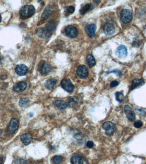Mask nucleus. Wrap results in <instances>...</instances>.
Returning a JSON list of instances; mask_svg holds the SVG:
<instances>
[{
	"label": "nucleus",
	"mask_w": 146,
	"mask_h": 164,
	"mask_svg": "<svg viewBox=\"0 0 146 164\" xmlns=\"http://www.w3.org/2000/svg\"><path fill=\"white\" fill-rule=\"evenodd\" d=\"M86 63L90 67H93L96 64L95 59L92 54H89L86 57Z\"/></svg>",
	"instance_id": "obj_21"
},
{
	"label": "nucleus",
	"mask_w": 146,
	"mask_h": 164,
	"mask_svg": "<svg viewBox=\"0 0 146 164\" xmlns=\"http://www.w3.org/2000/svg\"><path fill=\"white\" fill-rule=\"evenodd\" d=\"M143 125V122L141 121H137L135 122L134 124V127L135 128H141V127H142Z\"/></svg>",
	"instance_id": "obj_28"
},
{
	"label": "nucleus",
	"mask_w": 146,
	"mask_h": 164,
	"mask_svg": "<svg viewBox=\"0 0 146 164\" xmlns=\"http://www.w3.org/2000/svg\"><path fill=\"white\" fill-rule=\"evenodd\" d=\"M36 34L41 38H48L51 36L52 33L47 30L45 28H41L37 30Z\"/></svg>",
	"instance_id": "obj_9"
},
{
	"label": "nucleus",
	"mask_w": 146,
	"mask_h": 164,
	"mask_svg": "<svg viewBox=\"0 0 146 164\" xmlns=\"http://www.w3.org/2000/svg\"><path fill=\"white\" fill-rule=\"evenodd\" d=\"M20 139L24 145H28L31 143L32 137L29 133H25L21 136Z\"/></svg>",
	"instance_id": "obj_15"
},
{
	"label": "nucleus",
	"mask_w": 146,
	"mask_h": 164,
	"mask_svg": "<svg viewBox=\"0 0 146 164\" xmlns=\"http://www.w3.org/2000/svg\"><path fill=\"white\" fill-rule=\"evenodd\" d=\"M71 163L72 164H83V161L79 155H74L71 157L70 159Z\"/></svg>",
	"instance_id": "obj_19"
},
{
	"label": "nucleus",
	"mask_w": 146,
	"mask_h": 164,
	"mask_svg": "<svg viewBox=\"0 0 146 164\" xmlns=\"http://www.w3.org/2000/svg\"><path fill=\"white\" fill-rule=\"evenodd\" d=\"M51 65L48 63L42 62L39 65V70L42 74H48L51 70Z\"/></svg>",
	"instance_id": "obj_8"
},
{
	"label": "nucleus",
	"mask_w": 146,
	"mask_h": 164,
	"mask_svg": "<svg viewBox=\"0 0 146 164\" xmlns=\"http://www.w3.org/2000/svg\"><path fill=\"white\" fill-rule=\"evenodd\" d=\"M120 18L123 22L128 23L131 22L133 19V13L128 9H124L120 13Z\"/></svg>",
	"instance_id": "obj_2"
},
{
	"label": "nucleus",
	"mask_w": 146,
	"mask_h": 164,
	"mask_svg": "<svg viewBox=\"0 0 146 164\" xmlns=\"http://www.w3.org/2000/svg\"><path fill=\"white\" fill-rule=\"evenodd\" d=\"M65 33L69 37L74 38L77 35L78 31L77 29L74 26L69 25L65 28Z\"/></svg>",
	"instance_id": "obj_6"
},
{
	"label": "nucleus",
	"mask_w": 146,
	"mask_h": 164,
	"mask_svg": "<svg viewBox=\"0 0 146 164\" xmlns=\"http://www.w3.org/2000/svg\"><path fill=\"white\" fill-rule=\"evenodd\" d=\"M35 11V8L34 6L31 5H25L20 10V16L24 19L29 18L34 14Z\"/></svg>",
	"instance_id": "obj_1"
},
{
	"label": "nucleus",
	"mask_w": 146,
	"mask_h": 164,
	"mask_svg": "<svg viewBox=\"0 0 146 164\" xmlns=\"http://www.w3.org/2000/svg\"><path fill=\"white\" fill-rule=\"evenodd\" d=\"M29 99L27 98H23L20 100L19 102V105L20 107H24L28 106V104L29 103Z\"/></svg>",
	"instance_id": "obj_23"
},
{
	"label": "nucleus",
	"mask_w": 146,
	"mask_h": 164,
	"mask_svg": "<svg viewBox=\"0 0 146 164\" xmlns=\"http://www.w3.org/2000/svg\"><path fill=\"white\" fill-rule=\"evenodd\" d=\"M124 110L125 113L129 121L132 122H134L135 121L136 116L135 113L130 106L129 105L125 106Z\"/></svg>",
	"instance_id": "obj_5"
},
{
	"label": "nucleus",
	"mask_w": 146,
	"mask_h": 164,
	"mask_svg": "<svg viewBox=\"0 0 146 164\" xmlns=\"http://www.w3.org/2000/svg\"><path fill=\"white\" fill-rule=\"evenodd\" d=\"M117 53L119 57L124 58L127 55V50L126 47L123 45H121L118 47L117 49Z\"/></svg>",
	"instance_id": "obj_16"
},
{
	"label": "nucleus",
	"mask_w": 146,
	"mask_h": 164,
	"mask_svg": "<svg viewBox=\"0 0 146 164\" xmlns=\"http://www.w3.org/2000/svg\"><path fill=\"white\" fill-rule=\"evenodd\" d=\"M145 84L144 80L141 79H134L131 85V89L134 90L136 88H139Z\"/></svg>",
	"instance_id": "obj_17"
},
{
	"label": "nucleus",
	"mask_w": 146,
	"mask_h": 164,
	"mask_svg": "<svg viewBox=\"0 0 146 164\" xmlns=\"http://www.w3.org/2000/svg\"><path fill=\"white\" fill-rule=\"evenodd\" d=\"M3 161V158H0V164H2Z\"/></svg>",
	"instance_id": "obj_34"
},
{
	"label": "nucleus",
	"mask_w": 146,
	"mask_h": 164,
	"mask_svg": "<svg viewBox=\"0 0 146 164\" xmlns=\"http://www.w3.org/2000/svg\"><path fill=\"white\" fill-rule=\"evenodd\" d=\"M115 94L116 100L120 102H122L124 99V96L123 93L121 92H116Z\"/></svg>",
	"instance_id": "obj_24"
},
{
	"label": "nucleus",
	"mask_w": 146,
	"mask_h": 164,
	"mask_svg": "<svg viewBox=\"0 0 146 164\" xmlns=\"http://www.w3.org/2000/svg\"><path fill=\"white\" fill-rule=\"evenodd\" d=\"M53 11V9L51 7H47L42 15V18L44 19H47L52 14Z\"/></svg>",
	"instance_id": "obj_20"
},
{
	"label": "nucleus",
	"mask_w": 146,
	"mask_h": 164,
	"mask_svg": "<svg viewBox=\"0 0 146 164\" xmlns=\"http://www.w3.org/2000/svg\"><path fill=\"white\" fill-rule=\"evenodd\" d=\"M57 80L55 79H50L46 81L45 86L48 89L50 90L54 87V86L57 83Z\"/></svg>",
	"instance_id": "obj_22"
},
{
	"label": "nucleus",
	"mask_w": 146,
	"mask_h": 164,
	"mask_svg": "<svg viewBox=\"0 0 146 164\" xmlns=\"http://www.w3.org/2000/svg\"><path fill=\"white\" fill-rule=\"evenodd\" d=\"M104 31L106 35H112L115 32V28L113 24L107 23L104 26Z\"/></svg>",
	"instance_id": "obj_14"
},
{
	"label": "nucleus",
	"mask_w": 146,
	"mask_h": 164,
	"mask_svg": "<svg viewBox=\"0 0 146 164\" xmlns=\"http://www.w3.org/2000/svg\"><path fill=\"white\" fill-rule=\"evenodd\" d=\"M75 11V8L72 6H69V7H67L66 8V11L68 12L69 13L72 14L74 13Z\"/></svg>",
	"instance_id": "obj_29"
},
{
	"label": "nucleus",
	"mask_w": 146,
	"mask_h": 164,
	"mask_svg": "<svg viewBox=\"0 0 146 164\" xmlns=\"http://www.w3.org/2000/svg\"><path fill=\"white\" fill-rule=\"evenodd\" d=\"M52 160L55 164H59L63 161V157L61 156H54L52 158Z\"/></svg>",
	"instance_id": "obj_27"
},
{
	"label": "nucleus",
	"mask_w": 146,
	"mask_h": 164,
	"mask_svg": "<svg viewBox=\"0 0 146 164\" xmlns=\"http://www.w3.org/2000/svg\"><path fill=\"white\" fill-rule=\"evenodd\" d=\"M86 146L88 148H92L94 146V143L92 141H88L86 143Z\"/></svg>",
	"instance_id": "obj_32"
},
{
	"label": "nucleus",
	"mask_w": 146,
	"mask_h": 164,
	"mask_svg": "<svg viewBox=\"0 0 146 164\" xmlns=\"http://www.w3.org/2000/svg\"><path fill=\"white\" fill-rule=\"evenodd\" d=\"M45 28L50 32L52 33V31L55 29V24L52 22L46 24V26H45Z\"/></svg>",
	"instance_id": "obj_26"
},
{
	"label": "nucleus",
	"mask_w": 146,
	"mask_h": 164,
	"mask_svg": "<svg viewBox=\"0 0 146 164\" xmlns=\"http://www.w3.org/2000/svg\"><path fill=\"white\" fill-rule=\"evenodd\" d=\"M28 68L27 66L24 65H17L15 68V72L19 76H25L28 74Z\"/></svg>",
	"instance_id": "obj_10"
},
{
	"label": "nucleus",
	"mask_w": 146,
	"mask_h": 164,
	"mask_svg": "<svg viewBox=\"0 0 146 164\" xmlns=\"http://www.w3.org/2000/svg\"><path fill=\"white\" fill-rule=\"evenodd\" d=\"M77 75L81 78H86L89 74V72L87 67L84 65L79 66L77 69Z\"/></svg>",
	"instance_id": "obj_11"
},
{
	"label": "nucleus",
	"mask_w": 146,
	"mask_h": 164,
	"mask_svg": "<svg viewBox=\"0 0 146 164\" xmlns=\"http://www.w3.org/2000/svg\"><path fill=\"white\" fill-rule=\"evenodd\" d=\"M91 7L90 4H87L84 6L80 10V13L81 14H85L87 11H89Z\"/></svg>",
	"instance_id": "obj_25"
},
{
	"label": "nucleus",
	"mask_w": 146,
	"mask_h": 164,
	"mask_svg": "<svg viewBox=\"0 0 146 164\" xmlns=\"http://www.w3.org/2000/svg\"><path fill=\"white\" fill-rule=\"evenodd\" d=\"M110 73H114L116 74L117 76H120L121 75V72L120 71H118V70H116V71H112V72H110Z\"/></svg>",
	"instance_id": "obj_33"
},
{
	"label": "nucleus",
	"mask_w": 146,
	"mask_h": 164,
	"mask_svg": "<svg viewBox=\"0 0 146 164\" xmlns=\"http://www.w3.org/2000/svg\"><path fill=\"white\" fill-rule=\"evenodd\" d=\"M27 87L26 82L22 81L18 82L15 84L13 88V89L15 92H21L24 91Z\"/></svg>",
	"instance_id": "obj_12"
},
{
	"label": "nucleus",
	"mask_w": 146,
	"mask_h": 164,
	"mask_svg": "<svg viewBox=\"0 0 146 164\" xmlns=\"http://www.w3.org/2000/svg\"><path fill=\"white\" fill-rule=\"evenodd\" d=\"M96 26L95 24H88L85 28V31L88 36L91 37L94 36L96 31Z\"/></svg>",
	"instance_id": "obj_13"
},
{
	"label": "nucleus",
	"mask_w": 146,
	"mask_h": 164,
	"mask_svg": "<svg viewBox=\"0 0 146 164\" xmlns=\"http://www.w3.org/2000/svg\"><path fill=\"white\" fill-rule=\"evenodd\" d=\"M102 128L105 130V133L107 136H112L115 130V125L111 122L108 121L104 123L102 126Z\"/></svg>",
	"instance_id": "obj_3"
},
{
	"label": "nucleus",
	"mask_w": 146,
	"mask_h": 164,
	"mask_svg": "<svg viewBox=\"0 0 146 164\" xmlns=\"http://www.w3.org/2000/svg\"><path fill=\"white\" fill-rule=\"evenodd\" d=\"M54 104L60 110L65 109L68 106V103L62 100L55 101L54 102Z\"/></svg>",
	"instance_id": "obj_18"
},
{
	"label": "nucleus",
	"mask_w": 146,
	"mask_h": 164,
	"mask_svg": "<svg viewBox=\"0 0 146 164\" xmlns=\"http://www.w3.org/2000/svg\"><path fill=\"white\" fill-rule=\"evenodd\" d=\"M1 15H0V22H1Z\"/></svg>",
	"instance_id": "obj_35"
},
{
	"label": "nucleus",
	"mask_w": 146,
	"mask_h": 164,
	"mask_svg": "<svg viewBox=\"0 0 146 164\" xmlns=\"http://www.w3.org/2000/svg\"><path fill=\"white\" fill-rule=\"evenodd\" d=\"M25 163L26 162H25V160L21 159H18L15 161V164H25Z\"/></svg>",
	"instance_id": "obj_30"
},
{
	"label": "nucleus",
	"mask_w": 146,
	"mask_h": 164,
	"mask_svg": "<svg viewBox=\"0 0 146 164\" xmlns=\"http://www.w3.org/2000/svg\"><path fill=\"white\" fill-rule=\"evenodd\" d=\"M19 126V122L16 118H13L10 121L8 127V131L9 133H14L17 130Z\"/></svg>",
	"instance_id": "obj_7"
},
{
	"label": "nucleus",
	"mask_w": 146,
	"mask_h": 164,
	"mask_svg": "<svg viewBox=\"0 0 146 164\" xmlns=\"http://www.w3.org/2000/svg\"><path fill=\"white\" fill-rule=\"evenodd\" d=\"M119 85V82L116 80L112 81L110 83V86L111 87H114L117 86Z\"/></svg>",
	"instance_id": "obj_31"
},
{
	"label": "nucleus",
	"mask_w": 146,
	"mask_h": 164,
	"mask_svg": "<svg viewBox=\"0 0 146 164\" xmlns=\"http://www.w3.org/2000/svg\"><path fill=\"white\" fill-rule=\"evenodd\" d=\"M62 88L69 92H72L74 89V86L69 79H63L61 83Z\"/></svg>",
	"instance_id": "obj_4"
}]
</instances>
